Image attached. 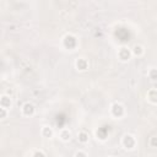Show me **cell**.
<instances>
[{
  "label": "cell",
  "instance_id": "6da1fadb",
  "mask_svg": "<svg viewBox=\"0 0 157 157\" xmlns=\"http://www.w3.org/2000/svg\"><path fill=\"white\" fill-rule=\"evenodd\" d=\"M64 46L66 48H69V49L75 48V46H76V38L74 36H71V35L65 36V38H64Z\"/></svg>",
  "mask_w": 157,
  "mask_h": 157
},
{
  "label": "cell",
  "instance_id": "7a4b0ae2",
  "mask_svg": "<svg viewBox=\"0 0 157 157\" xmlns=\"http://www.w3.org/2000/svg\"><path fill=\"white\" fill-rule=\"evenodd\" d=\"M112 113H113L114 117H122L123 114H124L123 106H122V104H119V103H114L113 107H112Z\"/></svg>",
  "mask_w": 157,
  "mask_h": 157
},
{
  "label": "cell",
  "instance_id": "3957f363",
  "mask_svg": "<svg viewBox=\"0 0 157 157\" xmlns=\"http://www.w3.org/2000/svg\"><path fill=\"white\" fill-rule=\"evenodd\" d=\"M123 144L127 149H133L134 145H135V139L131 136V135H125L124 139H123Z\"/></svg>",
  "mask_w": 157,
  "mask_h": 157
},
{
  "label": "cell",
  "instance_id": "277c9868",
  "mask_svg": "<svg viewBox=\"0 0 157 157\" xmlns=\"http://www.w3.org/2000/svg\"><path fill=\"white\" fill-rule=\"evenodd\" d=\"M22 112L25 116H32V114L35 113V107H33V104H31V103H25L24 104V107H22Z\"/></svg>",
  "mask_w": 157,
  "mask_h": 157
},
{
  "label": "cell",
  "instance_id": "5b68a950",
  "mask_svg": "<svg viewBox=\"0 0 157 157\" xmlns=\"http://www.w3.org/2000/svg\"><path fill=\"white\" fill-rule=\"evenodd\" d=\"M119 58H120L123 61L129 60V58H130V52H129V49L125 48V47H123V48L119 50Z\"/></svg>",
  "mask_w": 157,
  "mask_h": 157
},
{
  "label": "cell",
  "instance_id": "8992f818",
  "mask_svg": "<svg viewBox=\"0 0 157 157\" xmlns=\"http://www.w3.org/2000/svg\"><path fill=\"white\" fill-rule=\"evenodd\" d=\"M107 128H109V127H102L101 129H98V131H97V136L100 138V139H106L107 138V131H108V129Z\"/></svg>",
  "mask_w": 157,
  "mask_h": 157
},
{
  "label": "cell",
  "instance_id": "52a82bcc",
  "mask_svg": "<svg viewBox=\"0 0 157 157\" xmlns=\"http://www.w3.org/2000/svg\"><path fill=\"white\" fill-rule=\"evenodd\" d=\"M0 104H1L3 108H7L11 106V101L7 96H1V100H0Z\"/></svg>",
  "mask_w": 157,
  "mask_h": 157
},
{
  "label": "cell",
  "instance_id": "ba28073f",
  "mask_svg": "<svg viewBox=\"0 0 157 157\" xmlns=\"http://www.w3.org/2000/svg\"><path fill=\"white\" fill-rule=\"evenodd\" d=\"M147 97H149L150 102L157 103V90H150L147 93Z\"/></svg>",
  "mask_w": 157,
  "mask_h": 157
},
{
  "label": "cell",
  "instance_id": "9c48e42d",
  "mask_svg": "<svg viewBox=\"0 0 157 157\" xmlns=\"http://www.w3.org/2000/svg\"><path fill=\"white\" fill-rule=\"evenodd\" d=\"M76 66L79 70H86L87 69V61L85 59H79L76 61Z\"/></svg>",
  "mask_w": 157,
  "mask_h": 157
},
{
  "label": "cell",
  "instance_id": "30bf717a",
  "mask_svg": "<svg viewBox=\"0 0 157 157\" xmlns=\"http://www.w3.org/2000/svg\"><path fill=\"white\" fill-rule=\"evenodd\" d=\"M79 140H80L81 142H87V141H88V135H87L86 133L81 131V133L79 134Z\"/></svg>",
  "mask_w": 157,
  "mask_h": 157
},
{
  "label": "cell",
  "instance_id": "8fae6325",
  "mask_svg": "<svg viewBox=\"0 0 157 157\" xmlns=\"http://www.w3.org/2000/svg\"><path fill=\"white\" fill-rule=\"evenodd\" d=\"M61 139L65 140V141L69 140V139H70V131H69V130H63V131H61Z\"/></svg>",
  "mask_w": 157,
  "mask_h": 157
},
{
  "label": "cell",
  "instance_id": "7c38bea8",
  "mask_svg": "<svg viewBox=\"0 0 157 157\" xmlns=\"http://www.w3.org/2000/svg\"><path fill=\"white\" fill-rule=\"evenodd\" d=\"M149 76L151 80H157V69H151L149 72Z\"/></svg>",
  "mask_w": 157,
  "mask_h": 157
},
{
  "label": "cell",
  "instance_id": "4fadbf2b",
  "mask_svg": "<svg viewBox=\"0 0 157 157\" xmlns=\"http://www.w3.org/2000/svg\"><path fill=\"white\" fill-rule=\"evenodd\" d=\"M43 135H44L46 138H50L52 135H53V131H52L50 128H44L43 129Z\"/></svg>",
  "mask_w": 157,
  "mask_h": 157
},
{
  "label": "cell",
  "instance_id": "5bb4252c",
  "mask_svg": "<svg viewBox=\"0 0 157 157\" xmlns=\"http://www.w3.org/2000/svg\"><path fill=\"white\" fill-rule=\"evenodd\" d=\"M134 54L135 55H141L142 54V48L140 46H135L134 47Z\"/></svg>",
  "mask_w": 157,
  "mask_h": 157
},
{
  "label": "cell",
  "instance_id": "9a60e30c",
  "mask_svg": "<svg viewBox=\"0 0 157 157\" xmlns=\"http://www.w3.org/2000/svg\"><path fill=\"white\" fill-rule=\"evenodd\" d=\"M150 144H151V146H153V147H157V136H152L150 140Z\"/></svg>",
  "mask_w": 157,
  "mask_h": 157
},
{
  "label": "cell",
  "instance_id": "2e32d148",
  "mask_svg": "<svg viewBox=\"0 0 157 157\" xmlns=\"http://www.w3.org/2000/svg\"><path fill=\"white\" fill-rule=\"evenodd\" d=\"M0 117H1V118H5V117H6L5 108H1V109H0Z\"/></svg>",
  "mask_w": 157,
  "mask_h": 157
},
{
  "label": "cell",
  "instance_id": "e0dca14e",
  "mask_svg": "<svg viewBox=\"0 0 157 157\" xmlns=\"http://www.w3.org/2000/svg\"><path fill=\"white\" fill-rule=\"evenodd\" d=\"M76 157H87V156H86L85 152H81V151H80V152L76 153Z\"/></svg>",
  "mask_w": 157,
  "mask_h": 157
},
{
  "label": "cell",
  "instance_id": "ac0fdd59",
  "mask_svg": "<svg viewBox=\"0 0 157 157\" xmlns=\"http://www.w3.org/2000/svg\"><path fill=\"white\" fill-rule=\"evenodd\" d=\"M35 157H44V156H43V153H41V152H37V153L35 155Z\"/></svg>",
  "mask_w": 157,
  "mask_h": 157
}]
</instances>
